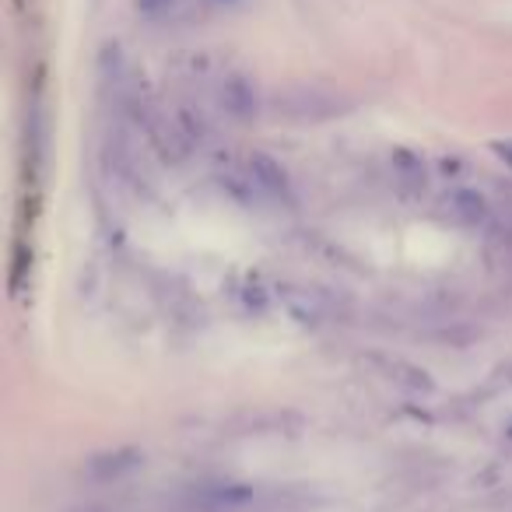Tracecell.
Instances as JSON below:
<instances>
[{"label": "cell", "instance_id": "6da1fadb", "mask_svg": "<svg viewBox=\"0 0 512 512\" xmlns=\"http://www.w3.org/2000/svg\"><path fill=\"white\" fill-rule=\"evenodd\" d=\"M281 302L285 309L306 327H327V323L341 320V302L337 295H330L327 288L316 285H285L281 288Z\"/></svg>", "mask_w": 512, "mask_h": 512}, {"label": "cell", "instance_id": "7a4b0ae2", "mask_svg": "<svg viewBox=\"0 0 512 512\" xmlns=\"http://www.w3.org/2000/svg\"><path fill=\"white\" fill-rule=\"evenodd\" d=\"M439 211L449 225L467 228V232L491 228V204L481 190H474V186H453V190L439 200Z\"/></svg>", "mask_w": 512, "mask_h": 512}, {"label": "cell", "instance_id": "3957f363", "mask_svg": "<svg viewBox=\"0 0 512 512\" xmlns=\"http://www.w3.org/2000/svg\"><path fill=\"white\" fill-rule=\"evenodd\" d=\"M246 169H249V176L256 179L260 193L267 197V204L271 207H295L292 179H288V169L278 162V158L256 151V155L246 158Z\"/></svg>", "mask_w": 512, "mask_h": 512}, {"label": "cell", "instance_id": "277c9868", "mask_svg": "<svg viewBox=\"0 0 512 512\" xmlns=\"http://www.w3.org/2000/svg\"><path fill=\"white\" fill-rule=\"evenodd\" d=\"M137 467H141V453H137V449H130V446L106 449V453L88 456L85 477H88V481H95V484H113V481L127 477L130 470H137Z\"/></svg>", "mask_w": 512, "mask_h": 512}, {"label": "cell", "instance_id": "5b68a950", "mask_svg": "<svg viewBox=\"0 0 512 512\" xmlns=\"http://www.w3.org/2000/svg\"><path fill=\"white\" fill-rule=\"evenodd\" d=\"M249 498H253V491L246 484H200V488H193L190 502L200 512H239L249 505Z\"/></svg>", "mask_w": 512, "mask_h": 512}, {"label": "cell", "instance_id": "8992f818", "mask_svg": "<svg viewBox=\"0 0 512 512\" xmlns=\"http://www.w3.org/2000/svg\"><path fill=\"white\" fill-rule=\"evenodd\" d=\"M218 106L228 120L249 123L256 116V88L249 85V78H242V74H228L218 88Z\"/></svg>", "mask_w": 512, "mask_h": 512}, {"label": "cell", "instance_id": "52a82bcc", "mask_svg": "<svg viewBox=\"0 0 512 512\" xmlns=\"http://www.w3.org/2000/svg\"><path fill=\"white\" fill-rule=\"evenodd\" d=\"M218 183H221V190H225L228 197H232L239 207H246V211H264V207H271V204H267L264 193H260V186H256V179L249 176L246 162L232 165V169H225V172H221Z\"/></svg>", "mask_w": 512, "mask_h": 512}, {"label": "cell", "instance_id": "ba28073f", "mask_svg": "<svg viewBox=\"0 0 512 512\" xmlns=\"http://www.w3.org/2000/svg\"><path fill=\"white\" fill-rule=\"evenodd\" d=\"M393 176H397V186L407 193V197H418L428 186V165L421 155H414L411 148H397L393 151Z\"/></svg>", "mask_w": 512, "mask_h": 512}, {"label": "cell", "instance_id": "9c48e42d", "mask_svg": "<svg viewBox=\"0 0 512 512\" xmlns=\"http://www.w3.org/2000/svg\"><path fill=\"white\" fill-rule=\"evenodd\" d=\"M281 109H285L288 116H295V120L309 123V120H327V116L337 113V106L327 99V95L320 92H292L281 99Z\"/></svg>", "mask_w": 512, "mask_h": 512}, {"label": "cell", "instance_id": "30bf717a", "mask_svg": "<svg viewBox=\"0 0 512 512\" xmlns=\"http://www.w3.org/2000/svg\"><path fill=\"white\" fill-rule=\"evenodd\" d=\"M383 369L390 372L386 379H393V383H400L404 390H411V393H428L432 390V379H428V372L425 369H418V365H411V362H383Z\"/></svg>", "mask_w": 512, "mask_h": 512}, {"label": "cell", "instance_id": "8fae6325", "mask_svg": "<svg viewBox=\"0 0 512 512\" xmlns=\"http://www.w3.org/2000/svg\"><path fill=\"white\" fill-rule=\"evenodd\" d=\"M183 0H137V11H141L148 22H169L179 15Z\"/></svg>", "mask_w": 512, "mask_h": 512}, {"label": "cell", "instance_id": "7c38bea8", "mask_svg": "<svg viewBox=\"0 0 512 512\" xmlns=\"http://www.w3.org/2000/svg\"><path fill=\"white\" fill-rule=\"evenodd\" d=\"M491 151H495V155L512 169V137H509V141H495V144H491Z\"/></svg>", "mask_w": 512, "mask_h": 512}]
</instances>
